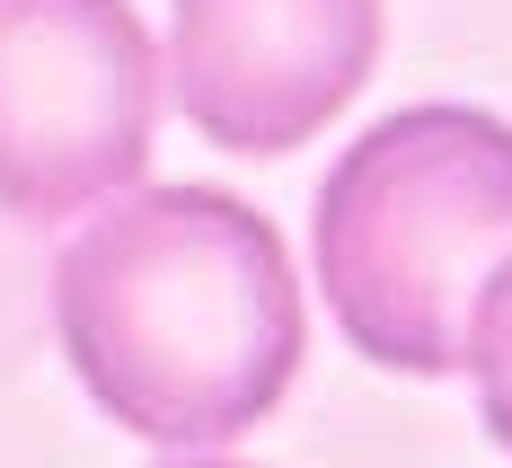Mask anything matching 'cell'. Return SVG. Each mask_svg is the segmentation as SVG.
I'll return each mask as SVG.
<instances>
[{
  "instance_id": "obj_2",
  "label": "cell",
  "mask_w": 512,
  "mask_h": 468,
  "mask_svg": "<svg viewBox=\"0 0 512 468\" xmlns=\"http://www.w3.org/2000/svg\"><path fill=\"white\" fill-rule=\"evenodd\" d=\"M327 310L380 371H468L477 301L512 265V124L477 106H398L318 186Z\"/></svg>"
},
{
  "instance_id": "obj_6",
  "label": "cell",
  "mask_w": 512,
  "mask_h": 468,
  "mask_svg": "<svg viewBox=\"0 0 512 468\" xmlns=\"http://www.w3.org/2000/svg\"><path fill=\"white\" fill-rule=\"evenodd\" d=\"M168 468H239V460H168Z\"/></svg>"
},
{
  "instance_id": "obj_5",
  "label": "cell",
  "mask_w": 512,
  "mask_h": 468,
  "mask_svg": "<svg viewBox=\"0 0 512 468\" xmlns=\"http://www.w3.org/2000/svg\"><path fill=\"white\" fill-rule=\"evenodd\" d=\"M468 371H477V407H486V433L512 451V265L486 283V301H477Z\"/></svg>"
},
{
  "instance_id": "obj_4",
  "label": "cell",
  "mask_w": 512,
  "mask_h": 468,
  "mask_svg": "<svg viewBox=\"0 0 512 468\" xmlns=\"http://www.w3.org/2000/svg\"><path fill=\"white\" fill-rule=\"evenodd\" d=\"M380 62V0H177L168 98L212 151H301L362 98Z\"/></svg>"
},
{
  "instance_id": "obj_1",
  "label": "cell",
  "mask_w": 512,
  "mask_h": 468,
  "mask_svg": "<svg viewBox=\"0 0 512 468\" xmlns=\"http://www.w3.org/2000/svg\"><path fill=\"white\" fill-rule=\"evenodd\" d=\"M80 389L142 442L212 451L283 407L309 318L283 230L221 186H124L53 265Z\"/></svg>"
},
{
  "instance_id": "obj_3",
  "label": "cell",
  "mask_w": 512,
  "mask_h": 468,
  "mask_svg": "<svg viewBox=\"0 0 512 468\" xmlns=\"http://www.w3.org/2000/svg\"><path fill=\"white\" fill-rule=\"evenodd\" d=\"M159 98L133 0H0V212L80 221L142 186Z\"/></svg>"
}]
</instances>
